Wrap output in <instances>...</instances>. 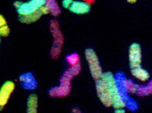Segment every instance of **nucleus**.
I'll return each mask as SVG.
<instances>
[{
    "instance_id": "obj_1",
    "label": "nucleus",
    "mask_w": 152,
    "mask_h": 113,
    "mask_svg": "<svg viewBox=\"0 0 152 113\" xmlns=\"http://www.w3.org/2000/svg\"><path fill=\"white\" fill-rule=\"evenodd\" d=\"M100 79L103 81V83L109 94L111 100V106L115 109L125 107L124 101L119 93L115 75L110 72H105L103 73Z\"/></svg>"
},
{
    "instance_id": "obj_2",
    "label": "nucleus",
    "mask_w": 152,
    "mask_h": 113,
    "mask_svg": "<svg viewBox=\"0 0 152 113\" xmlns=\"http://www.w3.org/2000/svg\"><path fill=\"white\" fill-rule=\"evenodd\" d=\"M86 56L89 64L92 76L96 80L99 79L103 74V71L100 65L99 61L94 51L92 49L86 50Z\"/></svg>"
},
{
    "instance_id": "obj_3",
    "label": "nucleus",
    "mask_w": 152,
    "mask_h": 113,
    "mask_svg": "<svg viewBox=\"0 0 152 113\" xmlns=\"http://www.w3.org/2000/svg\"><path fill=\"white\" fill-rule=\"evenodd\" d=\"M142 49L138 43H133L129 48V63L130 68L141 65Z\"/></svg>"
},
{
    "instance_id": "obj_4",
    "label": "nucleus",
    "mask_w": 152,
    "mask_h": 113,
    "mask_svg": "<svg viewBox=\"0 0 152 113\" xmlns=\"http://www.w3.org/2000/svg\"><path fill=\"white\" fill-rule=\"evenodd\" d=\"M96 91H97L98 96L99 98V100L103 103V104L106 106H111V100L109 96L107 91L105 89L104 85L103 83L102 80L98 79L96 80Z\"/></svg>"
},
{
    "instance_id": "obj_5",
    "label": "nucleus",
    "mask_w": 152,
    "mask_h": 113,
    "mask_svg": "<svg viewBox=\"0 0 152 113\" xmlns=\"http://www.w3.org/2000/svg\"><path fill=\"white\" fill-rule=\"evenodd\" d=\"M91 9V5L85 1H74L69 8L70 11L76 14H85L90 12Z\"/></svg>"
},
{
    "instance_id": "obj_6",
    "label": "nucleus",
    "mask_w": 152,
    "mask_h": 113,
    "mask_svg": "<svg viewBox=\"0 0 152 113\" xmlns=\"http://www.w3.org/2000/svg\"><path fill=\"white\" fill-rule=\"evenodd\" d=\"M131 73L134 78L141 81H146L150 78L149 72L144 68L142 65L131 68Z\"/></svg>"
},
{
    "instance_id": "obj_7",
    "label": "nucleus",
    "mask_w": 152,
    "mask_h": 113,
    "mask_svg": "<svg viewBox=\"0 0 152 113\" xmlns=\"http://www.w3.org/2000/svg\"><path fill=\"white\" fill-rule=\"evenodd\" d=\"M135 94L145 96L152 94V79H151L146 84L138 85Z\"/></svg>"
},
{
    "instance_id": "obj_8",
    "label": "nucleus",
    "mask_w": 152,
    "mask_h": 113,
    "mask_svg": "<svg viewBox=\"0 0 152 113\" xmlns=\"http://www.w3.org/2000/svg\"><path fill=\"white\" fill-rule=\"evenodd\" d=\"M73 1V0H63V1H62V5H63L64 8L69 9Z\"/></svg>"
},
{
    "instance_id": "obj_9",
    "label": "nucleus",
    "mask_w": 152,
    "mask_h": 113,
    "mask_svg": "<svg viewBox=\"0 0 152 113\" xmlns=\"http://www.w3.org/2000/svg\"><path fill=\"white\" fill-rule=\"evenodd\" d=\"M115 112H125L126 109L125 107H120V108H117L115 109Z\"/></svg>"
},
{
    "instance_id": "obj_10",
    "label": "nucleus",
    "mask_w": 152,
    "mask_h": 113,
    "mask_svg": "<svg viewBox=\"0 0 152 113\" xmlns=\"http://www.w3.org/2000/svg\"><path fill=\"white\" fill-rule=\"evenodd\" d=\"M127 1H128L129 3H133L134 2H136L137 0H127Z\"/></svg>"
}]
</instances>
